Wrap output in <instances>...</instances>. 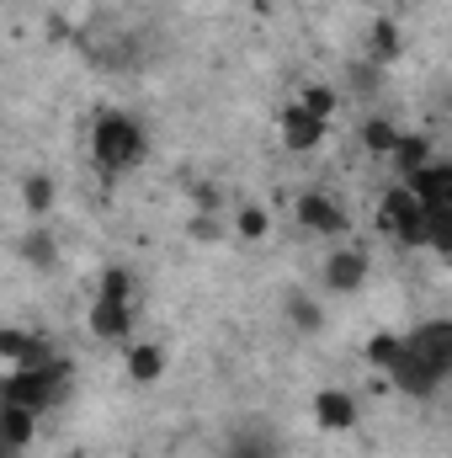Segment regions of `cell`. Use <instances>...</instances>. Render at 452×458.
Segmentation results:
<instances>
[{"label": "cell", "instance_id": "ba28073f", "mask_svg": "<svg viewBox=\"0 0 452 458\" xmlns=\"http://www.w3.org/2000/svg\"><path fill=\"white\" fill-rule=\"evenodd\" d=\"M367 283V250H331L325 256V288L331 293H356Z\"/></svg>", "mask_w": 452, "mask_h": 458}, {"label": "cell", "instance_id": "9c48e42d", "mask_svg": "<svg viewBox=\"0 0 452 458\" xmlns=\"http://www.w3.org/2000/svg\"><path fill=\"white\" fill-rule=\"evenodd\" d=\"M293 214H298V225L314 229V234H346V214H340L336 203L325 198V192H304L298 203H293Z\"/></svg>", "mask_w": 452, "mask_h": 458}, {"label": "cell", "instance_id": "5bb4252c", "mask_svg": "<svg viewBox=\"0 0 452 458\" xmlns=\"http://www.w3.org/2000/svg\"><path fill=\"white\" fill-rule=\"evenodd\" d=\"M160 373H165V346L160 342L128 346V378H133V384H155Z\"/></svg>", "mask_w": 452, "mask_h": 458}, {"label": "cell", "instance_id": "ac0fdd59", "mask_svg": "<svg viewBox=\"0 0 452 458\" xmlns=\"http://www.w3.org/2000/svg\"><path fill=\"white\" fill-rule=\"evenodd\" d=\"M426 245L448 261L452 256V208H426Z\"/></svg>", "mask_w": 452, "mask_h": 458}, {"label": "cell", "instance_id": "5b68a950", "mask_svg": "<svg viewBox=\"0 0 452 458\" xmlns=\"http://www.w3.org/2000/svg\"><path fill=\"white\" fill-rule=\"evenodd\" d=\"M405 187H410V198L421 208H452V165L448 160H426L421 171L405 176Z\"/></svg>", "mask_w": 452, "mask_h": 458}, {"label": "cell", "instance_id": "30bf717a", "mask_svg": "<svg viewBox=\"0 0 452 458\" xmlns=\"http://www.w3.org/2000/svg\"><path fill=\"white\" fill-rule=\"evenodd\" d=\"M38 432V416L32 411H16V405H0V458H21L27 443Z\"/></svg>", "mask_w": 452, "mask_h": 458}, {"label": "cell", "instance_id": "e0dca14e", "mask_svg": "<svg viewBox=\"0 0 452 458\" xmlns=\"http://www.w3.org/2000/svg\"><path fill=\"white\" fill-rule=\"evenodd\" d=\"M21 256H27V267H38V272H54V261H59V245H54V234H48V229H27V234H21Z\"/></svg>", "mask_w": 452, "mask_h": 458}, {"label": "cell", "instance_id": "4fadbf2b", "mask_svg": "<svg viewBox=\"0 0 452 458\" xmlns=\"http://www.w3.org/2000/svg\"><path fill=\"white\" fill-rule=\"evenodd\" d=\"M282 315H288V326H293V331H304V336L325 331V310H320V299H314V293H304V288L282 293Z\"/></svg>", "mask_w": 452, "mask_h": 458}, {"label": "cell", "instance_id": "52a82bcc", "mask_svg": "<svg viewBox=\"0 0 452 458\" xmlns=\"http://www.w3.org/2000/svg\"><path fill=\"white\" fill-rule=\"evenodd\" d=\"M224 458H282V443H277V432L266 421H245V427L229 432Z\"/></svg>", "mask_w": 452, "mask_h": 458}, {"label": "cell", "instance_id": "9a60e30c", "mask_svg": "<svg viewBox=\"0 0 452 458\" xmlns=\"http://www.w3.org/2000/svg\"><path fill=\"white\" fill-rule=\"evenodd\" d=\"M367 59H372V64H394V59H399V27H394L389 16L372 21V32H367Z\"/></svg>", "mask_w": 452, "mask_h": 458}, {"label": "cell", "instance_id": "8992f818", "mask_svg": "<svg viewBox=\"0 0 452 458\" xmlns=\"http://www.w3.org/2000/svg\"><path fill=\"white\" fill-rule=\"evenodd\" d=\"M91 336L96 342H122L128 336V326H133V299H113V293H96V304H91Z\"/></svg>", "mask_w": 452, "mask_h": 458}, {"label": "cell", "instance_id": "603a6c76", "mask_svg": "<svg viewBox=\"0 0 452 458\" xmlns=\"http://www.w3.org/2000/svg\"><path fill=\"white\" fill-rule=\"evenodd\" d=\"M298 107H304V113H309V117H320V123H325V117L336 113V97H331V91H325V86H309V91H304V102H298Z\"/></svg>", "mask_w": 452, "mask_h": 458}, {"label": "cell", "instance_id": "6da1fadb", "mask_svg": "<svg viewBox=\"0 0 452 458\" xmlns=\"http://www.w3.org/2000/svg\"><path fill=\"white\" fill-rule=\"evenodd\" d=\"M70 378H75L70 357H48V362H38V368H11V373L0 378V405H16V411H32V416H38V411H48V405L64 400Z\"/></svg>", "mask_w": 452, "mask_h": 458}, {"label": "cell", "instance_id": "484cf974", "mask_svg": "<svg viewBox=\"0 0 452 458\" xmlns=\"http://www.w3.org/2000/svg\"><path fill=\"white\" fill-rule=\"evenodd\" d=\"M192 203H197L203 214H213V208H219V187H213V182H197V187H192Z\"/></svg>", "mask_w": 452, "mask_h": 458}, {"label": "cell", "instance_id": "2e32d148", "mask_svg": "<svg viewBox=\"0 0 452 458\" xmlns=\"http://www.w3.org/2000/svg\"><path fill=\"white\" fill-rule=\"evenodd\" d=\"M389 155H394V160H399V171L410 176V171H421V165L431 160V139H426V133H399Z\"/></svg>", "mask_w": 452, "mask_h": 458}, {"label": "cell", "instance_id": "7402d4cb", "mask_svg": "<svg viewBox=\"0 0 452 458\" xmlns=\"http://www.w3.org/2000/svg\"><path fill=\"white\" fill-rule=\"evenodd\" d=\"M394 357H399V336H389V331H383V336H372V342H367V362H372V368H383V373H389V362H394Z\"/></svg>", "mask_w": 452, "mask_h": 458}, {"label": "cell", "instance_id": "3957f363", "mask_svg": "<svg viewBox=\"0 0 452 458\" xmlns=\"http://www.w3.org/2000/svg\"><path fill=\"white\" fill-rule=\"evenodd\" d=\"M405 352L421 362V368H431L437 378H448L452 373V320H426V326H415L410 336H399Z\"/></svg>", "mask_w": 452, "mask_h": 458}, {"label": "cell", "instance_id": "cb8c5ba5", "mask_svg": "<svg viewBox=\"0 0 452 458\" xmlns=\"http://www.w3.org/2000/svg\"><path fill=\"white\" fill-rule=\"evenodd\" d=\"M102 293H113V299H133V272H128V267H113V272L102 277Z\"/></svg>", "mask_w": 452, "mask_h": 458}, {"label": "cell", "instance_id": "44dd1931", "mask_svg": "<svg viewBox=\"0 0 452 458\" xmlns=\"http://www.w3.org/2000/svg\"><path fill=\"white\" fill-rule=\"evenodd\" d=\"M234 229H239V240H266V234H272V219H266V208L239 203V219H234Z\"/></svg>", "mask_w": 452, "mask_h": 458}, {"label": "cell", "instance_id": "d6986e66", "mask_svg": "<svg viewBox=\"0 0 452 458\" xmlns=\"http://www.w3.org/2000/svg\"><path fill=\"white\" fill-rule=\"evenodd\" d=\"M394 139H399V128H394V123H383V117H367V123H362V144H367L372 155H389V149H394Z\"/></svg>", "mask_w": 452, "mask_h": 458}, {"label": "cell", "instance_id": "7c38bea8", "mask_svg": "<svg viewBox=\"0 0 452 458\" xmlns=\"http://www.w3.org/2000/svg\"><path fill=\"white\" fill-rule=\"evenodd\" d=\"M320 139H325V123H320V117H309L298 102L282 107V144H288V149H314Z\"/></svg>", "mask_w": 452, "mask_h": 458}, {"label": "cell", "instance_id": "277c9868", "mask_svg": "<svg viewBox=\"0 0 452 458\" xmlns=\"http://www.w3.org/2000/svg\"><path fill=\"white\" fill-rule=\"evenodd\" d=\"M378 225L389 229L394 240H405V245H426V208L410 198V187H394V192L383 198Z\"/></svg>", "mask_w": 452, "mask_h": 458}, {"label": "cell", "instance_id": "d4e9b609", "mask_svg": "<svg viewBox=\"0 0 452 458\" xmlns=\"http://www.w3.org/2000/svg\"><path fill=\"white\" fill-rule=\"evenodd\" d=\"M192 240H203V245H213V240H224V225H219L213 214H197V219H192Z\"/></svg>", "mask_w": 452, "mask_h": 458}, {"label": "cell", "instance_id": "ffe728a7", "mask_svg": "<svg viewBox=\"0 0 452 458\" xmlns=\"http://www.w3.org/2000/svg\"><path fill=\"white\" fill-rule=\"evenodd\" d=\"M21 203H27V214H48L54 208V182L48 176H27L21 182Z\"/></svg>", "mask_w": 452, "mask_h": 458}, {"label": "cell", "instance_id": "8fae6325", "mask_svg": "<svg viewBox=\"0 0 452 458\" xmlns=\"http://www.w3.org/2000/svg\"><path fill=\"white\" fill-rule=\"evenodd\" d=\"M314 421H320L325 432H351V427H356V400H351L346 389H325V394L314 400Z\"/></svg>", "mask_w": 452, "mask_h": 458}, {"label": "cell", "instance_id": "7a4b0ae2", "mask_svg": "<svg viewBox=\"0 0 452 458\" xmlns=\"http://www.w3.org/2000/svg\"><path fill=\"white\" fill-rule=\"evenodd\" d=\"M144 149H149V139H144V128H138L128 113H102L96 117V128H91V155H96V165H102L107 182L122 176V171H133V165L144 160Z\"/></svg>", "mask_w": 452, "mask_h": 458}]
</instances>
